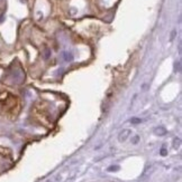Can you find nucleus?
<instances>
[{
    "label": "nucleus",
    "instance_id": "1",
    "mask_svg": "<svg viewBox=\"0 0 182 182\" xmlns=\"http://www.w3.org/2000/svg\"><path fill=\"white\" fill-rule=\"evenodd\" d=\"M131 134V130H128V128H126V130H123L119 134H118V141L119 142H125L129 137V135Z\"/></svg>",
    "mask_w": 182,
    "mask_h": 182
},
{
    "label": "nucleus",
    "instance_id": "2",
    "mask_svg": "<svg viewBox=\"0 0 182 182\" xmlns=\"http://www.w3.org/2000/svg\"><path fill=\"white\" fill-rule=\"evenodd\" d=\"M154 133L156 135L162 136V135H165V134H166V130H165V128H163V126H159V128H154Z\"/></svg>",
    "mask_w": 182,
    "mask_h": 182
},
{
    "label": "nucleus",
    "instance_id": "3",
    "mask_svg": "<svg viewBox=\"0 0 182 182\" xmlns=\"http://www.w3.org/2000/svg\"><path fill=\"white\" fill-rule=\"evenodd\" d=\"M63 57H64V59H65L66 62H72L73 60V55L71 54V53H68V51L63 53Z\"/></svg>",
    "mask_w": 182,
    "mask_h": 182
},
{
    "label": "nucleus",
    "instance_id": "4",
    "mask_svg": "<svg viewBox=\"0 0 182 182\" xmlns=\"http://www.w3.org/2000/svg\"><path fill=\"white\" fill-rule=\"evenodd\" d=\"M118 170H119V167H118V165H111V167L108 168V171H109V172H115V171H118Z\"/></svg>",
    "mask_w": 182,
    "mask_h": 182
},
{
    "label": "nucleus",
    "instance_id": "5",
    "mask_svg": "<svg viewBox=\"0 0 182 182\" xmlns=\"http://www.w3.org/2000/svg\"><path fill=\"white\" fill-rule=\"evenodd\" d=\"M131 122L133 124H138V123H140V122H142V120H140V118H137V117H133L131 120Z\"/></svg>",
    "mask_w": 182,
    "mask_h": 182
},
{
    "label": "nucleus",
    "instance_id": "6",
    "mask_svg": "<svg viewBox=\"0 0 182 182\" xmlns=\"http://www.w3.org/2000/svg\"><path fill=\"white\" fill-rule=\"evenodd\" d=\"M180 145V139L178 137V139H174V141H173V146L174 148H178V146Z\"/></svg>",
    "mask_w": 182,
    "mask_h": 182
},
{
    "label": "nucleus",
    "instance_id": "7",
    "mask_svg": "<svg viewBox=\"0 0 182 182\" xmlns=\"http://www.w3.org/2000/svg\"><path fill=\"white\" fill-rule=\"evenodd\" d=\"M174 67H175V72H180V67H181V65H180V62H178V63H175V65H174Z\"/></svg>",
    "mask_w": 182,
    "mask_h": 182
},
{
    "label": "nucleus",
    "instance_id": "8",
    "mask_svg": "<svg viewBox=\"0 0 182 182\" xmlns=\"http://www.w3.org/2000/svg\"><path fill=\"white\" fill-rule=\"evenodd\" d=\"M138 140H140V136H138V135L134 136V139H133V143H134V144H137V143H138Z\"/></svg>",
    "mask_w": 182,
    "mask_h": 182
},
{
    "label": "nucleus",
    "instance_id": "9",
    "mask_svg": "<svg viewBox=\"0 0 182 182\" xmlns=\"http://www.w3.org/2000/svg\"><path fill=\"white\" fill-rule=\"evenodd\" d=\"M168 154V152H166V150L164 149V148H162V150H161V155H163V156H165V155Z\"/></svg>",
    "mask_w": 182,
    "mask_h": 182
},
{
    "label": "nucleus",
    "instance_id": "10",
    "mask_svg": "<svg viewBox=\"0 0 182 182\" xmlns=\"http://www.w3.org/2000/svg\"><path fill=\"white\" fill-rule=\"evenodd\" d=\"M175 35H177V32H175V30H173L172 35H171V40H173V39H174V36H175Z\"/></svg>",
    "mask_w": 182,
    "mask_h": 182
}]
</instances>
